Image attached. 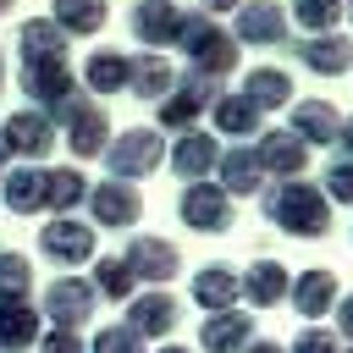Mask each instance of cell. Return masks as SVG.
Returning <instances> with one entry per match:
<instances>
[{
	"label": "cell",
	"mask_w": 353,
	"mask_h": 353,
	"mask_svg": "<svg viewBox=\"0 0 353 353\" xmlns=\"http://www.w3.org/2000/svg\"><path fill=\"white\" fill-rule=\"evenodd\" d=\"M243 298H248L254 309H276L281 298H292V276H287L276 259H259V265L243 270Z\"/></svg>",
	"instance_id": "cell-17"
},
{
	"label": "cell",
	"mask_w": 353,
	"mask_h": 353,
	"mask_svg": "<svg viewBox=\"0 0 353 353\" xmlns=\"http://www.w3.org/2000/svg\"><path fill=\"white\" fill-rule=\"evenodd\" d=\"M6 149L28 154V160L50 154V149H55V127H50V116H44V110H22V116H11V127H6Z\"/></svg>",
	"instance_id": "cell-19"
},
{
	"label": "cell",
	"mask_w": 353,
	"mask_h": 353,
	"mask_svg": "<svg viewBox=\"0 0 353 353\" xmlns=\"http://www.w3.org/2000/svg\"><path fill=\"white\" fill-rule=\"evenodd\" d=\"M243 353H287V347H281V342H248Z\"/></svg>",
	"instance_id": "cell-42"
},
{
	"label": "cell",
	"mask_w": 353,
	"mask_h": 353,
	"mask_svg": "<svg viewBox=\"0 0 353 353\" xmlns=\"http://www.w3.org/2000/svg\"><path fill=\"white\" fill-rule=\"evenodd\" d=\"M88 353H143V336H138L132 325H105Z\"/></svg>",
	"instance_id": "cell-36"
},
{
	"label": "cell",
	"mask_w": 353,
	"mask_h": 353,
	"mask_svg": "<svg viewBox=\"0 0 353 353\" xmlns=\"http://www.w3.org/2000/svg\"><path fill=\"white\" fill-rule=\"evenodd\" d=\"M44 353H88V347L77 342V331H66V325H55V331L44 336Z\"/></svg>",
	"instance_id": "cell-39"
},
{
	"label": "cell",
	"mask_w": 353,
	"mask_h": 353,
	"mask_svg": "<svg viewBox=\"0 0 353 353\" xmlns=\"http://www.w3.org/2000/svg\"><path fill=\"white\" fill-rule=\"evenodd\" d=\"M237 44H287V11L276 0H243L237 6Z\"/></svg>",
	"instance_id": "cell-5"
},
{
	"label": "cell",
	"mask_w": 353,
	"mask_h": 353,
	"mask_svg": "<svg viewBox=\"0 0 353 353\" xmlns=\"http://www.w3.org/2000/svg\"><path fill=\"white\" fill-rule=\"evenodd\" d=\"M83 83H88L94 94H116V88H127V83H132V55L94 50V55H88V66H83Z\"/></svg>",
	"instance_id": "cell-26"
},
{
	"label": "cell",
	"mask_w": 353,
	"mask_h": 353,
	"mask_svg": "<svg viewBox=\"0 0 353 353\" xmlns=\"http://www.w3.org/2000/svg\"><path fill=\"white\" fill-rule=\"evenodd\" d=\"M292 309L309 314V320L331 314V309H336V276H331L325 265H309L303 276H292Z\"/></svg>",
	"instance_id": "cell-16"
},
{
	"label": "cell",
	"mask_w": 353,
	"mask_h": 353,
	"mask_svg": "<svg viewBox=\"0 0 353 353\" xmlns=\"http://www.w3.org/2000/svg\"><path fill=\"white\" fill-rule=\"evenodd\" d=\"M215 165H221V143H215L210 132H182V138H176V149H171V171H176V176L204 182Z\"/></svg>",
	"instance_id": "cell-14"
},
{
	"label": "cell",
	"mask_w": 353,
	"mask_h": 353,
	"mask_svg": "<svg viewBox=\"0 0 353 353\" xmlns=\"http://www.w3.org/2000/svg\"><path fill=\"white\" fill-rule=\"evenodd\" d=\"M88 176L83 171H50V210H61V215H72L77 204H88Z\"/></svg>",
	"instance_id": "cell-32"
},
{
	"label": "cell",
	"mask_w": 353,
	"mask_h": 353,
	"mask_svg": "<svg viewBox=\"0 0 353 353\" xmlns=\"http://www.w3.org/2000/svg\"><path fill=\"white\" fill-rule=\"evenodd\" d=\"M132 281H138V276H132L127 259H99V265H94V292H99V298H132Z\"/></svg>",
	"instance_id": "cell-34"
},
{
	"label": "cell",
	"mask_w": 353,
	"mask_h": 353,
	"mask_svg": "<svg viewBox=\"0 0 353 353\" xmlns=\"http://www.w3.org/2000/svg\"><path fill=\"white\" fill-rule=\"evenodd\" d=\"M243 94L254 99V110H276V105H292V77L281 66H254Z\"/></svg>",
	"instance_id": "cell-28"
},
{
	"label": "cell",
	"mask_w": 353,
	"mask_h": 353,
	"mask_svg": "<svg viewBox=\"0 0 353 353\" xmlns=\"http://www.w3.org/2000/svg\"><path fill=\"white\" fill-rule=\"evenodd\" d=\"M39 336V309H28L22 298H6L0 303V353H17Z\"/></svg>",
	"instance_id": "cell-30"
},
{
	"label": "cell",
	"mask_w": 353,
	"mask_h": 353,
	"mask_svg": "<svg viewBox=\"0 0 353 353\" xmlns=\"http://www.w3.org/2000/svg\"><path fill=\"white\" fill-rule=\"evenodd\" d=\"M325 199H331V204H353V160H347V154H336V160L325 165Z\"/></svg>",
	"instance_id": "cell-35"
},
{
	"label": "cell",
	"mask_w": 353,
	"mask_h": 353,
	"mask_svg": "<svg viewBox=\"0 0 353 353\" xmlns=\"http://www.w3.org/2000/svg\"><path fill=\"white\" fill-rule=\"evenodd\" d=\"M28 281H33L28 259H17V254H0V298H22V292H28Z\"/></svg>",
	"instance_id": "cell-37"
},
{
	"label": "cell",
	"mask_w": 353,
	"mask_h": 353,
	"mask_svg": "<svg viewBox=\"0 0 353 353\" xmlns=\"http://www.w3.org/2000/svg\"><path fill=\"white\" fill-rule=\"evenodd\" d=\"M94 281H72V276H61V281H50L44 287V309H50V320L55 325H66V331H77L88 314H94Z\"/></svg>",
	"instance_id": "cell-9"
},
{
	"label": "cell",
	"mask_w": 353,
	"mask_h": 353,
	"mask_svg": "<svg viewBox=\"0 0 353 353\" xmlns=\"http://www.w3.org/2000/svg\"><path fill=\"white\" fill-rule=\"evenodd\" d=\"M22 66H39V61H66V33L44 17V22H22Z\"/></svg>",
	"instance_id": "cell-25"
},
{
	"label": "cell",
	"mask_w": 353,
	"mask_h": 353,
	"mask_svg": "<svg viewBox=\"0 0 353 353\" xmlns=\"http://www.w3.org/2000/svg\"><path fill=\"white\" fill-rule=\"evenodd\" d=\"M342 11H347V0H292V22L309 33H336Z\"/></svg>",
	"instance_id": "cell-33"
},
{
	"label": "cell",
	"mask_w": 353,
	"mask_h": 353,
	"mask_svg": "<svg viewBox=\"0 0 353 353\" xmlns=\"http://www.w3.org/2000/svg\"><path fill=\"white\" fill-rule=\"evenodd\" d=\"M292 353H342V336L325 331V325H309V331L292 342Z\"/></svg>",
	"instance_id": "cell-38"
},
{
	"label": "cell",
	"mask_w": 353,
	"mask_h": 353,
	"mask_svg": "<svg viewBox=\"0 0 353 353\" xmlns=\"http://www.w3.org/2000/svg\"><path fill=\"white\" fill-rule=\"evenodd\" d=\"M292 55H298V66H309L314 77H342V72H353V39H342V33H309L303 44H292Z\"/></svg>",
	"instance_id": "cell-7"
},
{
	"label": "cell",
	"mask_w": 353,
	"mask_h": 353,
	"mask_svg": "<svg viewBox=\"0 0 353 353\" xmlns=\"http://www.w3.org/2000/svg\"><path fill=\"white\" fill-rule=\"evenodd\" d=\"M160 353H188V347H160Z\"/></svg>",
	"instance_id": "cell-44"
},
{
	"label": "cell",
	"mask_w": 353,
	"mask_h": 353,
	"mask_svg": "<svg viewBox=\"0 0 353 353\" xmlns=\"http://www.w3.org/2000/svg\"><path fill=\"white\" fill-rule=\"evenodd\" d=\"M237 298H243V276H237V270H226V265H204V270L193 276V303H204L210 314L232 309Z\"/></svg>",
	"instance_id": "cell-20"
},
{
	"label": "cell",
	"mask_w": 353,
	"mask_h": 353,
	"mask_svg": "<svg viewBox=\"0 0 353 353\" xmlns=\"http://www.w3.org/2000/svg\"><path fill=\"white\" fill-rule=\"evenodd\" d=\"M121 259H127V265H132V276H143V281H171V276L182 270L176 248H171L165 237H132V248H127Z\"/></svg>",
	"instance_id": "cell-15"
},
{
	"label": "cell",
	"mask_w": 353,
	"mask_h": 353,
	"mask_svg": "<svg viewBox=\"0 0 353 353\" xmlns=\"http://www.w3.org/2000/svg\"><path fill=\"white\" fill-rule=\"evenodd\" d=\"M215 132H226V138H248V132H259V110H254V99L248 94H215Z\"/></svg>",
	"instance_id": "cell-29"
},
{
	"label": "cell",
	"mask_w": 353,
	"mask_h": 353,
	"mask_svg": "<svg viewBox=\"0 0 353 353\" xmlns=\"http://www.w3.org/2000/svg\"><path fill=\"white\" fill-rule=\"evenodd\" d=\"M336 336L353 347V292H347V298H336Z\"/></svg>",
	"instance_id": "cell-40"
},
{
	"label": "cell",
	"mask_w": 353,
	"mask_h": 353,
	"mask_svg": "<svg viewBox=\"0 0 353 353\" xmlns=\"http://www.w3.org/2000/svg\"><path fill=\"white\" fill-rule=\"evenodd\" d=\"M243 0H204V11H237Z\"/></svg>",
	"instance_id": "cell-43"
},
{
	"label": "cell",
	"mask_w": 353,
	"mask_h": 353,
	"mask_svg": "<svg viewBox=\"0 0 353 353\" xmlns=\"http://www.w3.org/2000/svg\"><path fill=\"white\" fill-rule=\"evenodd\" d=\"M127 88H132L138 99H154V105H160V99L176 88V72H171L165 55L149 50V55H132V83H127Z\"/></svg>",
	"instance_id": "cell-24"
},
{
	"label": "cell",
	"mask_w": 353,
	"mask_h": 353,
	"mask_svg": "<svg viewBox=\"0 0 353 353\" xmlns=\"http://www.w3.org/2000/svg\"><path fill=\"white\" fill-rule=\"evenodd\" d=\"M347 353H353V347H347Z\"/></svg>",
	"instance_id": "cell-47"
},
{
	"label": "cell",
	"mask_w": 353,
	"mask_h": 353,
	"mask_svg": "<svg viewBox=\"0 0 353 353\" xmlns=\"http://www.w3.org/2000/svg\"><path fill=\"white\" fill-rule=\"evenodd\" d=\"M127 325H132L143 342H149V336H165V331L176 325V298H171V292H143V298H132Z\"/></svg>",
	"instance_id": "cell-23"
},
{
	"label": "cell",
	"mask_w": 353,
	"mask_h": 353,
	"mask_svg": "<svg viewBox=\"0 0 353 353\" xmlns=\"http://www.w3.org/2000/svg\"><path fill=\"white\" fill-rule=\"evenodd\" d=\"M259 165L270 171V176H303V165H309V143L287 127V132H259Z\"/></svg>",
	"instance_id": "cell-11"
},
{
	"label": "cell",
	"mask_w": 353,
	"mask_h": 353,
	"mask_svg": "<svg viewBox=\"0 0 353 353\" xmlns=\"http://www.w3.org/2000/svg\"><path fill=\"white\" fill-rule=\"evenodd\" d=\"M6 204H11L17 215L44 210V204H50V171H33V165L11 171V176H6Z\"/></svg>",
	"instance_id": "cell-27"
},
{
	"label": "cell",
	"mask_w": 353,
	"mask_h": 353,
	"mask_svg": "<svg viewBox=\"0 0 353 353\" xmlns=\"http://www.w3.org/2000/svg\"><path fill=\"white\" fill-rule=\"evenodd\" d=\"M6 6H11V0H0V11H6Z\"/></svg>",
	"instance_id": "cell-45"
},
{
	"label": "cell",
	"mask_w": 353,
	"mask_h": 353,
	"mask_svg": "<svg viewBox=\"0 0 353 353\" xmlns=\"http://www.w3.org/2000/svg\"><path fill=\"white\" fill-rule=\"evenodd\" d=\"M176 44L188 50L193 77H204V83H215V77H226V72L237 66V39H232V33H221L210 17H188Z\"/></svg>",
	"instance_id": "cell-2"
},
{
	"label": "cell",
	"mask_w": 353,
	"mask_h": 353,
	"mask_svg": "<svg viewBox=\"0 0 353 353\" xmlns=\"http://www.w3.org/2000/svg\"><path fill=\"white\" fill-rule=\"evenodd\" d=\"M336 149L353 160V116H342V132H336Z\"/></svg>",
	"instance_id": "cell-41"
},
{
	"label": "cell",
	"mask_w": 353,
	"mask_h": 353,
	"mask_svg": "<svg viewBox=\"0 0 353 353\" xmlns=\"http://www.w3.org/2000/svg\"><path fill=\"white\" fill-rule=\"evenodd\" d=\"M66 143H72V154H105L110 149V121H105V105H94V99H77L66 116Z\"/></svg>",
	"instance_id": "cell-6"
},
{
	"label": "cell",
	"mask_w": 353,
	"mask_h": 353,
	"mask_svg": "<svg viewBox=\"0 0 353 353\" xmlns=\"http://www.w3.org/2000/svg\"><path fill=\"white\" fill-rule=\"evenodd\" d=\"M88 210H94L99 226H132L143 204H138V188H132V182H116V176H110V182H99V188L88 193Z\"/></svg>",
	"instance_id": "cell-12"
},
{
	"label": "cell",
	"mask_w": 353,
	"mask_h": 353,
	"mask_svg": "<svg viewBox=\"0 0 353 353\" xmlns=\"http://www.w3.org/2000/svg\"><path fill=\"white\" fill-rule=\"evenodd\" d=\"M204 105H215V88L204 83V77H182L165 99H160V127H171V132H182V127H193L199 116H204Z\"/></svg>",
	"instance_id": "cell-8"
},
{
	"label": "cell",
	"mask_w": 353,
	"mask_h": 353,
	"mask_svg": "<svg viewBox=\"0 0 353 353\" xmlns=\"http://www.w3.org/2000/svg\"><path fill=\"white\" fill-rule=\"evenodd\" d=\"M160 154H165L160 132H154V127H132V132H121V138L105 149V165H110L116 182H138V176H149V171L160 165Z\"/></svg>",
	"instance_id": "cell-3"
},
{
	"label": "cell",
	"mask_w": 353,
	"mask_h": 353,
	"mask_svg": "<svg viewBox=\"0 0 353 353\" xmlns=\"http://www.w3.org/2000/svg\"><path fill=\"white\" fill-rule=\"evenodd\" d=\"M265 215L292 237H325L331 232V199H325V188H314L303 176H276L265 188Z\"/></svg>",
	"instance_id": "cell-1"
},
{
	"label": "cell",
	"mask_w": 353,
	"mask_h": 353,
	"mask_svg": "<svg viewBox=\"0 0 353 353\" xmlns=\"http://www.w3.org/2000/svg\"><path fill=\"white\" fill-rule=\"evenodd\" d=\"M39 248H44L50 259H61V265H83V259L94 254V226L61 215V221H50V226L39 232Z\"/></svg>",
	"instance_id": "cell-10"
},
{
	"label": "cell",
	"mask_w": 353,
	"mask_h": 353,
	"mask_svg": "<svg viewBox=\"0 0 353 353\" xmlns=\"http://www.w3.org/2000/svg\"><path fill=\"white\" fill-rule=\"evenodd\" d=\"M182 221L193 232H226L232 226V193L221 182H188L182 193Z\"/></svg>",
	"instance_id": "cell-4"
},
{
	"label": "cell",
	"mask_w": 353,
	"mask_h": 353,
	"mask_svg": "<svg viewBox=\"0 0 353 353\" xmlns=\"http://www.w3.org/2000/svg\"><path fill=\"white\" fill-rule=\"evenodd\" d=\"M182 11L171 6V0H138L132 6V33L143 39V44H176L182 39Z\"/></svg>",
	"instance_id": "cell-13"
},
{
	"label": "cell",
	"mask_w": 353,
	"mask_h": 353,
	"mask_svg": "<svg viewBox=\"0 0 353 353\" xmlns=\"http://www.w3.org/2000/svg\"><path fill=\"white\" fill-rule=\"evenodd\" d=\"M248 331H254L248 309H221V314L204 320L199 342H204V353H243V347H248Z\"/></svg>",
	"instance_id": "cell-18"
},
{
	"label": "cell",
	"mask_w": 353,
	"mask_h": 353,
	"mask_svg": "<svg viewBox=\"0 0 353 353\" xmlns=\"http://www.w3.org/2000/svg\"><path fill=\"white\" fill-rule=\"evenodd\" d=\"M347 17H353V0H347Z\"/></svg>",
	"instance_id": "cell-46"
},
{
	"label": "cell",
	"mask_w": 353,
	"mask_h": 353,
	"mask_svg": "<svg viewBox=\"0 0 353 353\" xmlns=\"http://www.w3.org/2000/svg\"><path fill=\"white\" fill-rule=\"evenodd\" d=\"M215 171H221V188H226L232 199H248V193H259V188H265V165H259V154H254V149H226Z\"/></svg>",
	"instance_id": "cell-22"
},
{
	"label": "cell",
	"mask_w": 353,
	"mask_h": 353,
	"mask_svg": "<svg viewBox=\"0 0 353 353\" xmlns=\"http://www.w3.org/2000/svg\"><path fill=\"white\" fill-rule=\"evenodd\" d=\"M50 22H55L61 33H99V22H105V0H55Z\"/></svg>",
	"instance_id": "cell-31"
},
{
	"label": "cell",
	"mask_w": 353,
	"mask_h": 353,
	"mask_svg": "<svg viewBox=\"0 0 353 353\" xmlns=\"http://www.w3.org/2000/svg\"><path fill=\"white\" fill-rule=\"evenodd\" d=\"M292 132H298L303 143H336L342 116H336V105H325V99H298V105H292Z\"/></svg>",
	"instance_id": "cell-21"
}]
</instances>
